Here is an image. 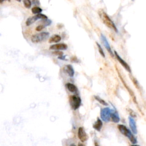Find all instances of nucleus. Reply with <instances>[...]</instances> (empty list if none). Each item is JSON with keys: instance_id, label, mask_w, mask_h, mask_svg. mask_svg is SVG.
<instances>
[{"instance_id": "f257e3e1", "label": "nucleus", "mask_w": 146, "mask_h": 146, "mask_svg": "<svg viewBox=\"0 0 146 146\" xmlns=\"http://www.w3.org/2000/svg\"><path fill=\"white\" fill-rule=\"evenodd\" d=\"M99 15L100 18H101L103 22L104 23V25H106V26L118 33V29L117 26H116L114 22L111 20V19L110 18L109 16L104 11H102V10H99Z\"/></svg>"}, {"instance_id": "f03ea898", "label": "nucleus", "mask_w": 146, "mask_h": 146, "mask_svg": "<svg viewBox=\"0 0 146 146\" xmlns=\"http://www.w3.org/2000/svg\"><path fill=\"white\" fill-rule=\"evenodd\" d=\"M118 128L120 131V132L122 133V134H123L129 139V140L132 144H135L137 143V140L136 138L134 136V134L125 126L123 125V124H119L118 126Z\"/></svg>"}, {"instance_id": "7ed1b4c3", "label": "nucleus", "mask_w": 146, "mask_h": 146, "mask_svg": "<svg viewBox=\"0 0 146 146\" xmlns=\"http://www.w3.org/2000/svg\"><path fill=\"white\" fill-rule=\"evenodd\" d=\"M49 33L48 32H42V33L34 34L31 37V42L34 44L46 41L49 36Z\"/></svg>"}, {"instance_id": "20e7f679", "label": "nucleus", "mask_w": 146, "mask_h": 146, "mask_svg": "<svg viewBox=\"0 0 146 146\" xmlns=\"http://www.w3.org/2000/svg\"><path fill=\"white\" fill-rule=\"evenodd\" d=\"M70 104L74 110H76L81 106V99L80 97L77 95H71L70 97Z\"/></svg>"}, {"instance_id": "39448f33", "label": "nucleus", "mask_w": 146, "mask_h": 146, "mask_svg": "<svg viewBox=\"0 0 146 146\" xmlns=\"http://www.w3.org/2000/svg\"><path fill=\"white\" fill-rule=\"evenodd\" d=\"M112 110L108 107L104 108L100 111V117L103 121L105 122H108L111 119V116Z\"/></svg>"}, {"instance_id": "423d86ee", "label": "nucleus", "mask_w": 146, "mask_h": 146, "mask_svg": "<svg viewBox=\"0 0 146 146\" xmlns=\"http://www.w3.org/2000/svg\"><path fill=\"white\" fill-rule=\"evenodd\" d=\"M39 19H41V20H47L48 19V17L46 15L43 14H36L35 16H34L33 17H29L27 19L26 21V26H30L31 25L33 24L35 21H37Z\"/></svg>"}, {"instance_id": "0eeeda50", "label": "nucleus", "mask_w": 146, "mask_h": 146, "mask_svg": "<svg viewBox=\"0 0 146 146\" xmlns=\"http://www.w3.org/2000/svg\"><path fill=\"white\" fill-rule=\"evenodd\" d=\"M116 69H117L118 74V76H119L120 79H121V80L122 83H123V85L124 86V87H126V89H127V90L128 93H129L130 95L132 97L133 100H134V102L135 103H137V102H136V97H135V94L134 93V92H133L132 90L130 89V88L129 87V86H127V83H126V82L124 81V79L123 78V77H122V75L121 74V73H120V72H119V71L118 70V68H117V67H116Z\"/></svg>"}, {"instance_id": "6e6552de", "label": "nucleus", "mask_w": 146, "mask_h": 146, "mask_svg": "<svg viewBox=\"0 0 146 146\" xmlns=\"http://www.w3.org/2000/svg\"><path fill=\"white\" fill-rule=\"evenodd\" d=\"M114 55H115V57L117 58V59H118V61H119V62L121 64V65L123 66V67L125 68V69L128 72H131V68H130V66L128 65V63H127V62L124 61V60H123V59L121 57V56L118 54V53L117 52V51H114Z\"/></svg>"}, {"instance_id": "1a4fd4ad", "label": "nucleus", "mask_w": 146, "mask_h": 146, "mask_svg": "<svg viewBox=\"0 0 146 146\" xmlns=\"http://www.w3.org/2000/svg\"><path fill=\"white\" fill-rule=\"evenodd\" d=\"M78 136L80 140L82 141V142L86 141L88 139V135L86 134V132H85L84 128H83V127H82L79 128Z\"/></svg>"}, {"instance_id": "9d476101", "label": "nucleus", "mask_w": 146, "mask_h": 146, "mask_svg": "<svg viewBox=\"0 0 146 146\" xmlns=\"http://www.w3.org/2000/svg\"><path fill=\"white\" fill-rule=\"evenodd\" d=\"M101 40H102L103 44L104 45V47L107 49V50L108 51V52L110 54V55H111V56H112L113 57H114V53L113 52L112 50H111V47L110 46V44L108 42V41H107V40L106 39V36L103 35V34H101Z\"/></svg>"}, {"instance_id": "9b49d317", "label": "nucleus", "mask_w": 146, "mask_h": 146, "mask_svg": "<svg viewBox=\"0 0 146 146\" xmlns=\"http://www.w3.org/2000/svg\"><path fill=\"white\" fill-rule=\"evenodd\" d=\"M67 49V45L65 44H57L51 45L50 47V50H65Z\"/></svg>"}, {"instance_id": "f8f14e48", "label": "nucleus", "mask_w": 146, "mask_h": 146, "mask_svg": "<svg viewBox=\"0 0 146 146\" xmlns=\"http://www.w3.org/2000/svg\"><path fill=\"white\" fill-rule=\"evenodd\" d=\"M128 121H129V125L131 128V132H132V134H137V128H136V122L134 119V118H132L130 117L128 118Z\"/></svg>"}, {"instance_id": "ddd939ff", "label": "nucleus", "mask_w": 146, "mask_h": 146, "mask_svg": "<svg viewBox=\"0 0 146 146\" xmlns=\"http://www.w3.org/2000/svg\"><path fill=\"white\" fill-rule=\"evenodd\" d=\"M111 119L113 122L114 123H118L120 122V118L119 114L117 111L115 110H112V113H111Z\"/></svg>"}, {"instance_id": "4468645a", "label": "nucleus", "mask_w": 146, "mask_h": 146, "mask_svg": "<svg viewBox=\"0 0 146 146\" xmlns=\"http://www.w3.org/2000/svg\"><path fill=\"white\" fill-rule=\"evenodd\" d=\"M102 126H103L102 121L99 119V118H98L97 121H96L95 122V123L93 124V128L95 130L98 131H100V130L102 129Z\"/></svg>"}, {"instance_id": "2eb2a0df", "label": "nucleus", "mask_w": 146, "mask_h": 146, "mask_svg": "<svg viewBox=\"0 0 146 146\" xmlns=\"http://www.w3.org/2000/svg\"><path fill=\"white\" fill-rule=\"evenodd\" d=\"M61 36L59 35H57V34H55V35H54L52 36H51L50 38V39L49 40V42L50 44H53V43H58L61 41Z\"/></svg>"}, {"instance_id": "dca6fc26", "label": "nucleus", "mask_w": 146, "mask_h": 146, "mask_svg": "<svg viewBox=\"0 0 146 146\" xmlns=\"http://www.w3.org/2000/svg\"><path fill=\"white\" fill-rule=\"evenodd\" d=\"M66 72L67 73L68 76L71 77H72L74 75V70L71 65H67L65 66Z\"/></svg>"}, {"instance_id": "f3484780", "label": "nucleus", "mask_w": 146, "mask_h": 146, "mask_svg": "<svg viewBox=\"0 0 146 146\" xmlns=\"http://www.w3.org/2000/svg\"><path fill=\"white\" fill-rule=\"evenodd\" d=\"M66 86L67 87L68 90L71 93H76L77 91V88L74 84L71 83H68L66 85Z\"/></svg>"}, {"instance_id": "a211bd4d", "label": "nucleus", "mask_w": 146, "mask_h": 146, "mask_svg": "<svg viewBox=\"0 0 146 146\" xmlns=\"http://www.w3.org/2000/svg\"><path fill=\"white\" fill-rule=\"evenodd\" d=\"M31 12L33 14H40L42 12V9L40 8L39 6H34V7L31 9Z\"/></svg>"}, {"instance_id": "6ab92c4d", "label": "nucleus", "mask_w": 146, "mask_h": 146, "mask_svg": "<svg viewBox=\"0 0 146 146\" xmlns=\"http://www.w3.org/2000/svg\"><path fill=\"white\" fill-rule=\"evenodd\" d=\"M94 98H95V99L97 100L98 102H99L100 103V104H102V105H103V106H108V103L104 100L103 99H102V98H100L99 96H94Z\"/></svg>"}, {"instance_id": "aec40b11", "label": "nucleus", "mask_w": 146, "mask_h": 146, "mask_svg": "<svg viewBox=\"0 0 146 146\" xmlns=\"http://www.w3.org/2000/svg\"><path fill=\"white\" fill-rule=\"evenodd\" d=\"M96 45H97V47H98V50H99V52L100 54L102 55V56L104 58L105 57V54H104V51L103 50V49L102 48V47L100 45L98 44V42L96 43Z\"/></svg>"}, {"instance_id": "412c9836", "label": "nucleus", "mask_w": 146, "mask_h": 146, "mask_svg": "<svg viewBox=\"0 0 146 146\" xmlns=\"http://www.w3.org/2000/svg\"><path fill=\"white\" fill-rule=\"evenodd\" d=\"M23 5L26 8H30L31 6V3L30 0H23Z\"/></svg>"}, {"instance_id": "4be33fe9", "label": "nucleus", "mask_w": 146, "mask_h": 146, "mask_svg": "<svg viewBox=\"0 0 146 146\" xmlns=\"http://www.w3.org/2000/svg\"><path fill=\"white\" fill-rule=\"evenodd\" d=\"M131 78L132 79V81L133 82V83H134V85L135 86V87H136L137 89H139V85L138 82V81L135 78H134L133 77H131Z\"/></svg>"}, {"instance_id": "5701e85b", "label": "nucleus", "mask_w": 146, "mask_h": 146, "mask_svg": "<svg viewBox=\"0 0 146 146\" xmlns=\"http://www.w3.org/2000/svg\"><path fill=\"white\" fill-rule=\"evenodd\" d=\"M53 54L54 55H59V57L60 56H62V55H63V53L61 52V51H59L58 50H56L55 51H54L53 53Z\"/></svg>"}, {"instance_id": "b1692460", "label": "nucleus", "mask_w": 146, "mask_h": 146, "mask_svg": "<svg viewBox=\"0 0 146 146\" xmlns=\"http://www.w3.org/2000/svg\"><path fill=\"white\" fill-rule=\"evenodd\" d=\"M130 115L131 116V117H132V118L136 117V115H135V113L133 111L130 110Z\"/></svg>"}, {"instance_id": "393cba45", "label": "nucleus", "mask_w": 146, "mask_h": 146, "mask_svg": "<svg viewBox=\"0 0 146 146\" xmlns=\"http://www.w3.org/2000/svg\"><path fill=\"white\" fill-rule=\"evenodd\" d=\"M94 144H95V146H99V145L98 144V143L96 142V141H95V143H94Z\"/></svg>"}, {"instance_id": "a878e982", "label": "nucleus", "mask_w": 146, "mask_h": 146, "mask_svg": "<svg viewBox=\"0 0 146 146\" xmlns=\"http://www.w3.org/2000/svg\"><path fill=\"white\" fill-rule=\"evenodd\" d=\"M78 146H85V145H84V144H83L82 143H79Z\"/></svg>"}, {"instance_id": "bb28decb", "label": "nucleus", "mask_w": 146, "mask_h": 146, "mask_svg": "<svg viewBox=\"0 0 146 146\" xmlns=\"http://www.w3.org/2000/svg\"><path fill=\"white\" fill-rule=\"evenodd\" d=\"M4 1V0H0V4H1V3H3V2Z\"/></svg>"}, {"instance_id": "cd10ccee", "label": "nucleus", "mask_w": 146, "mask_h": 146, "mask_svg": "<svg viewBox=\"0 0 146 146\" xmlns=\"http://www.w3.org/2000/svg\"><path fill=\"white\" fill-rule=\"evenodd\" d=\"M70 146H76V145H75L74 144H71V145H70Z\"/></svg>"}, {"instance_id": "c85d7f7f", "label": "nucleus", "mask_w": 146, "mask_h": 146, "mask_svg": "<svg viewBox=\"0 0 146 146\" xmlns=\"http://www.w3.org/2000/svg\"><path fill=\"white\" fill-rule=\"evenodd\" d=\"M131 146H140V145H135V144H134V145H132Z\"/></svg>"}, {"instance_id": "c756f323", "label": "nucleus", "mask_w": 146, "mask_h": 146, "mask_svg": "<svg viewBox=\"0 0 146 146\" xmlns=\"http://www.w3.org/2000/svg\"><path fill=\"white\" fill-rule=\"evenodd\" d=\"M17 1H18V2H21V0H17Z\"/></svg>"}, {"instance_id": "7c9ffc66", "label": "nucleus", "mask_w": 146, "mask_h": 146, "mask_svg": "<svg viewBox=\"0 0 146 146\" xmlns=\"http://www.w3.org/2000/svg\"><path fill=\"white\" fill-rule=\"evenodd\" d=\"M9 1H10V0H9Z\"/></svg>"}]
</instances>
